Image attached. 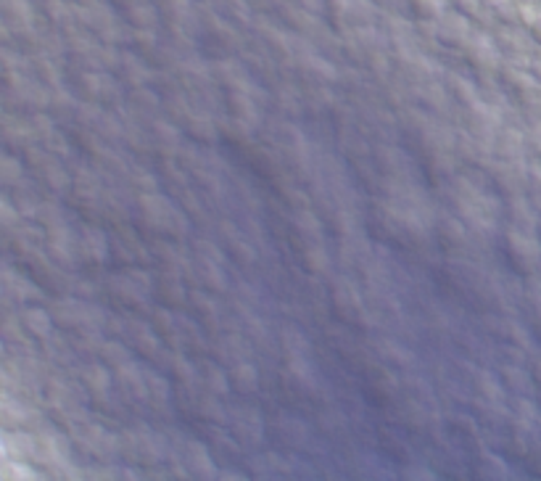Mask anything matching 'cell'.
<instances>
[{"label":"cell","mask_w":541,"mask_h":481,"mask_svg":"<svg viewBox=\"0 0 541 481\" xmlns=\"http://www.w3.org/2000/svg\"><path fill=\"white\" fill-rule=\"evenodd\" d=\"M119 48H122V59H119L117 74L122 77V82L130 85V88L148 85V80L154 77L148 59L143 56L141 50L133 48V46H119Z\"/></svg>","instance_id":"11"},{"label":"cell","mask_w":541,"mask_h":481,"mask_svg":"<svg viewBox=\"0 0 541 481\" xmlns=\"http://www.w3.org/2000/svg\"><path fill=\"white\" fill-rule=\"evenodd\" d=\"M230 423H233V432L240 439H246V442H260L261 439V418L251 408L240 405V408L233 410Z\"/></svg>","instance_id":"22"},{"label":"cell","mask_w":541,"mask_h":481,"mask_svg":"<svg viewBox=\"0 0 541 481\" xmlns=\"http://www.w3.org/2000/svg\"><path fill=\"white\" fill-rule=\"evenodd\" d=\"M531 373H534V381L536 386H541V352L534 355V362H531Z\"/></svg>","instance_id":"45"},{"label":"cell","mask_w":541,"mask_h":481,"mask_svg":"<svg viewBox=\"0 0 541 481\" xmlns=\"http://www.w3.org/2000/svg\"><path fill=\"white\" fill-rule=\"evenodd\" d=\"M217 355L219 358H225L228 362H240V360H249V355H251V347L243 341L240 337H225V338H219V344H217Z\"/></svg>","instance_id":"29"},{"label":"cell","mask_w":541,"mask_h":481,"mask_svg":"<svg viewBox=\"0 0 541 481\" xmlns=\"http://www.w3.org/2000/svg\"><path fill=\"white\" fill-rule=\"evenodd\" d=\"M507 217H510V228H518L525 233H539L541 230V212L528 193L507 196Z\"/></svg>","instance_id":"10"},{"label":"cell","mask_w":541,"mask_h":481,"mask_svg":"<svg viewBox=\"0 0 541 481\" xmlns=\"http://www.w3.org/2000/svg\"><path fill=\"white\" fill-rule=\"evenodd\" d=\"M386 347H388L386 352H388V355H391L394 360L399 362L401 368L412 362V355H409V352H404V349H399V344H394V341H386Z\"/></svg>","instance_id":"43"},{"label":"cell","mask_w":541,"mask_h":481,"mask_svg":"<svg viewBox=\"0 0 541 481\" xmlns=\"http://www.w3.org/2000/svg\"><path fill=\"white\" fill-rule=\"evenodd\" d=\"M304 260H306V267H309L312 273H325V270L330 267L328 251H325L323 240H320V243H309V246H306Z\"/></svg>","instance_id":"37"},{"label":"cell","mask_w":541,"mask_h":481,"mask_svg":"<svg viewBox=\"0 0 541 481\" xmlns=\"http://www.w3.org/2000/svg\"><path fill=\"white\" fill-rule=\"evenodd\" d=\"M77 254H80V262H88V265H101L106 257H109V239L103 230L98 228H82L80 230V239H77Z\"/></svg>","instance_id":"12"},{"label":"cell","mask_w":541,"mask_h":481,"mask_svg":"<svg viewBox=\"0 0 541 481\" xmlns=\"http://www.w3.org/2000/svg\"><path fill=\"white\" fill-rule=\"evenodd\" d=\"M204 384L207 389L217 394V397H228L230 389H233V381H230V373H225L219 365H204Z\"/></svg>","instance_id":"32"},{"label":"cell","mask_w":541,"mask_h":481,"mask_svg":"<svg viewBox=\"0 0 541 481\" xmlns=\"http://www.w3.org/2000/svg\"><path fill=\"white\" fill-rule=\"evenodd\" d=\"M186 463H188L190 476H198V479H214L217 476L212 453L201 442H188L186 444Z\"/></svg>","instance_id":"20"},{"label":"cell","mask_w":541,"mask_h":481,"mask_svg":"<svg viewBox=\"0 0 541 481\" xmlns=\"http://www.w3.org/2000/svg\"><path fill=\"white\" fill-rule=\"evenodd\" d=\"M502 384L507 391H515L518 397H534V373H528L523 365L507 362L502 365Z\"/></svg>","instance_id":"21"},{"label":"cell","mask_w":541,"mask_h":481,"mask_svg":"<svg viewBox=\"0 0 541 481\" xmlns=\"http://www.w3.org/2000/svg\"><path fill=\"white\" fill-rule=\"evenodd\" d=\"M127 106H130V114H133V117H138V120L151 124L154 120H159L162 98L143 85V88H133V93H130V103H127Z\"/></svg>","instance_id":"15"},{"label":"cell","mask_w":541,"mask_h":481,"mask_svg":"<svg viewBox=\"0 0 541 481\" xmlns=\"http://www.w3.org/2000/svg\"><path fill=\"white\" fill-rule=\"evenodd\" d=\"M333 299H335V307L341 315H356L362 313V294L354 286L352 281L341 278L333 289Z\"/></svg>","instance_id":"24"},{"label":"cell","mask_w":541,"mask_h":481,"mask_svg":"<svg viewBox=\"0 0 541 481\" xmlns=\"http://www.w3.org/2000/svg\"><path fill=\"white\" fill-rule=\"evenodd\" d=\"M43 145H46V148L50 151V154H53V156H61V154H67V151H69V145H67L64 135H61L58 130H53V133L48 135L46 141H43Z\"/></svg>","instance_id":"42"},{"label":"cell","mask_w":541,"mask_h":481,"mask_svg":"<svg viewBox=\"0 0 541 481\" xmlns=\"http://www.w3.org/2000/svg\"><path fill=\"white\" fill-rule=\"evenodd\" d=\"M106 368H109L106 362H103V365L93 362V365H88L85 373H82V384H85V389H88L93 397H98V400L109 397V389H111V373H109Z\"/></svg>","instance_id":"26"},{"label":"cell","mask_w":541,"mask_h":481,"mask_svg":"<svg viewBox=\"0 0 541 481\" xmlns=\"http://www.w3.org/2000/svg\"><path fill=\"white\" fill-rule=\"evenodd\" d=\"M22 315V323H24V331L29 334L32 338H50L53 337V326H56V320H53V315L50 310H43V307H35V305H27L19 310Z\"/></svg>","instance_id":"17"},{"label":"cell","mask_w":541,"mask_h":481,"mask_svg":"<svg viewBox=\"0 0 541 481\" xmlns=\"http://www.w3.org/2000/svg\"><path fill=\"white\" fill-rule=\"evenodd\" d=\"M528 135L515 127V124H502V130L496 133L494 156L504 162H528Z\"/></svg>","instance_id":"9"},{"label":"cell","mask_w":541,"mask_h":481,"mask_svg":"<svg viewBox=\"0 0 541 481\" xmlns=\"http://www.w3.org/2000/svg\"><path fill=\"white\" fill-rule=\"evenodd\" d=\"M127 183H130V186H133L138 193H154L156 188H159V183H156L154 172H148V169H143V167L130 169Z\"/></svg>","instance_id":"38"},{"label":"cell","mask_w":541,"mask_h":481,"mask_svg":"<svg viewBox=\"0 0 541 481\" xmlns=\"http://www.w3.org/2000/svg\"><path fill=\"white\" fill-rule=\"evenodd\" d=\"M441 80H444V85H447V91L451 93L454 101H460V103H465V106H472V103L481 101V88H478L472 80H468L462 72L447 69Z\"/></svg>","instance_id":"19"},{"label":"cell","mask_w":541,"mask_h":481,"mask_svg":"<svg viewBox=\"0 0 541 481\" xmlns=\"http://www.w3.org/2000/svg\"><path fill=\"white\" fill-rule=\"evenodd\" d=\"M77 106H80V101L69 88H64V82L50 88V109L48 112H53L56 117H67V114H77Z\"/></svg>","instance_id":"28"},{"label":"cell","mask_w":541,"mask_h":481,"mask_svg":"<svg viewBox=\"0 0 541 481\" xmlns=\"http://www.w3.org/2000/svg\"><path fill=\"white\" fill-rule=\"evenodd\" d=\"M114 379L124 386V391H127L130 397H135V400H141V402H148V379H145V368H141V365H135V362L130 360L127 365L117 368V376H114Z\"/></svg>","instance_id":"18"},{"label":"cell","mask_w":541,"mask_h":481,"mask_svg":"<svg viewBox=\"0 0 541 481\" xmlns=\"http://www.w3.org/2000/svg\"><path fill=\"white\" fill-rule=\"evenodd\" d=\"M169 370H172V376H175L180 384H196V365H193L186 355L175 352V355L169 358Z\"/></svg>","instance_id":"36"},{"label":"cell","mask_w":541,"mask_h":481,"mask_svg":"<svg viewBox=\"0 0 541 481\" xmlns=\"http://www.w3.org/2000/svg\"><path fill=\"white\" fill-rule=\"evenodd\" d=\"M282 352H285V362H288V370L299 379H309L312 376V362H309V341L304 338V334L293 326L282 328Z\"/></svg>","instance_id":"5"},{"label":"cell","mask_w":541,"mask_h":481,"mask_svg":"<svg viewBox=\"0 0 541 481\" xmlns=\"http://www.w3.org/2000/svg\"><path fill=\"white\" fill-rule=\"evenodd\" d=\"M3 429H24V432H37L40 412L32 408L27 400L16 394H3Z\"/></svg>","instance_id":"8"},{"label":"cell","mask_w":541,"mask_h":481,"mask_svg":"<svg viewBox=\"0 0 541 481\" xmlns=\"http://www.w3.org/2000/svg\"><path fill=\"white\" fill-rule=\"evenodd\" d=\"M296 228H299V233H302L309 243H320V240H323V233H320V219H317V215H314L312 209H302V212H296Z\"/></svg>","instance_id":"34"},{"label":"cell","mask_w":541,"mask_h":481,"mask_svg":"<svg viewBox=\"0 0 541 481\" xmlns=\"http://www.w3.org/2000/svg\"><path fill=\"white\" fill-rule=\"evenodd\" d=\"M475 389H478V394L481 397H486V402H502L504 400V384L496 379L494 373H489V370H478L475 373Z\"/></svg>","instance_id":"30"},{"label":"cell","mask_w":541,"mask_h":481,"mask_svg":"<svg viewBox=\"0 0 541 481\" xmlns=\"http://www.w3.org/2000/svg\"><path fill=\"white\" fill-rule=\"evenodd\" d=\"M492 177H494L496 188L504 196H518V193H528V162H504V159H494V165L489 167Z\"/></svg>","instance_id":"7"},{"label":"cell","mask_w":541,"mask_h":481,"mask_svg":"<svg viewBox=\"0 0 541 481\" xmlns=\"http://www.w3.org/2000/svg\"><path fill=\"white\" fill-rule=\"evenodd\" d=\"M504 249H507V257L513 260V265L518 267L520 273L536 275L541 270V240L536 233L510 228L507 236H504Z\"/></svg>","instance_id":"3"},{"label":"cell","mask_w":541,"mask_h":481,"mask_svg":"<svg viewBox=\"0 0 541 481\" xmlns=\"http://www.w3.org/2000/svg\"><path fill=\"white\" fill-rule=\"evenodd\" d=\"M46 251L53 257L56 265H61L64 270H71L80 262V254H77V239L67 228V222H58L53 228H48L46 233Z\"/></svg>","instance_id":"6"},{"label":"cell","mask_w":541,"mask_h":481,"mask_svg":"<svg viewBox=\"0 0 541 481\" xmlns=\"http://www.w3.org/2000/svg\"><path fill=\"white\" fill-rule=\"evenodd\" d=\"M101 360L106 362L109 368H122V365H127V362L133 360V352L122 344V341H117V338H111V341H103V347H101V355H98Z\"/></svg>","instance_id":"33"},{"label":"cell","mask_w":541,"mask_h":481,"mask_svg":"<svg viewBox=\"0 0 541 481\" xmlns=\"http://www.w3.org/2000/svg\"><path fill=\"white\" fill-rule=\"evenodd\" d=\"M186 130H188L190 138L204 141V144H209V141H214V138L219 135L217 122H214L212 114L204 112V109H193V112H190V117L186 120Z\"/></svg>","instance_id":"23"},{"label":"cell","mask_w":541,"mask_h":481,"mask_svg":"<svg viewBox=\"0 0 541 481\" xmlns=\"http://www.w3.org/2000/svg\"><path fill=\"white\" fill-rule=\"evenodd\" d=\"M190 305H193V310L201 315L204 320H217V305H214L212 296H207L201 291H193L190 294Z\"/></svg>","instance_id":"40"},{"label":"cell","mask_w":541,"mask_h":481,"mask_svg":"<svg viewBox=\"0 0 541 481\" xmlns=\"http://www.w3.org/2000/svg\"><path fill=\"white\" fill-rule=\"evenodd\" d=\"M534 72H536V77L541 80V50L536 53V59H534Z\"/></svg>","instance_id":"46"},{"label":"cell","mask_w":541,"mask_h":481,"mask_svg":"<svg viewBox=\"0 0 541 481\" xmlns=\"http://www.w3.org/2000/svg\"><path fill=\"white\" fill-rule=\"evenodd\" d=\"M230 381H233V389L240 394H254L260 389V370H257L254 362L240 360L230 368Z\"/></svg>","instance_id":"25"},{"label":"cell","mask_w":541,"mask_h":481,"mask_svg":"<svg viewBox=\"0 0 541 481\" xmlns=\"http://www.w3.org/2000/svg\"><path fill=\"white\" fill-rule=\"evenodd\" d=\"M0 177H3V186H5V188H14V186L22 188V162H19L16 156H3V162H0Z\"/></svg>","instance_id":"35"},{"label":"cell","mask_w":541,"mask_h":481,"mask_svg":"<svg viewBox=\"0 0 541 481\" xmlns=\"http://www.w3.org/2000/svg\"><path fill=\"white\" fill-rule=\"evenodd\" d=\"M145 379H148V402L154 408H166V402L172 397L169 381H166L164 376H159L156 370H148V368H145Z\"/></svg>","instance_id":"31"},{"label":"cell","mask_w":541,"mask_h":481,"mask_svg":"<svg viewBox=\"0 0 541 481\" xmlns=\"http://www.w3.org/2000/svg\"><path fill=\"white\" fill-rule=\"evenodd\" d=\"M451 196H454V207L460 217L472 230L483 233L494 228L496 217H499V201H494L481 186H475L471 177H457Z\"/></svg>","instance_id":"1"},{"label":"cell","mask_w":541,"mask_h":481,"mask_svg":"<svg viewBox=\"0 0 541 481\" xmlns=\"http://www.w3.org/2000/svg\"><path fill=\"white\" fill-rule=\"evenodd\" d=\"M534 35H536V40H539V43H541V16H539V22L534 25Z\"/></svg>","instance_id":"47"},{"label":"cell","mask_w":541,"mask_h":481,"mask_svg":"<svg viewBox=\"0 0 541 481\" xmlns=\"http://www.w3.org/2000/svg\"><path fill=\"white\" fill-rule=\"evenodd\" d=\"M439 230H441V239L447 240V246H451V249H460V246L468 243V230H465V219L462 217H439Z\"/></svg>","instance_id":"27"},{"label":"cell","mask_w":541,"mask_h":481,"mask_svg":"<svg viewBox=\"0 0 541 481\" xmlns=\"http://www.w3.org/2000/svg\"><path fill=\"white\" fill-rule=\"evenodd\" d=\"M3 294H5V305L16 302V305H29L35 299L43 296V291L37 289L32 281L22 278L19 273H14V267L3 270Z\"/></svg>","instance_id":"13"},{"label":"cell","mask_w":541,"mask_h":481,"mask_svg":"<svg viewBox=\"0 0 541 481\" xmlns=\"http://www.w3.org/2000/svg\"><path fill=\"white\" fill-rule=\"evenodd\" d=\"M109 289H111V294L117 296L119 302H124L130 307H141L143 302L148 299V294L154 291V281H151V275L145 270L133 267L127 273L114 275L111 283H109Z\"/></svg>","instance_id":"4"},{"label":"cell","mask_w":541,"mask_h":481,"mask_svg":"<svg viewBox=\"0 0 541 481\" xmlns=\"http://www.w3.org/2000/svg\"><path fill=\"white\" fill-rule=\"evenodd\" d=\"M0 219H3V228H14V225H19V222H24L27 217L22 215V209L5 196L3 201H0Z\"/></svg>","instance_id":"41"},{"label":"cell","mask_w":541,"mask_h":481,"mask_svg":"<svg viewBox=\"0 0 541 481\" xmlns=\"http://www.w3.org/2000/svg\"><path fill=\"white\" fill-rule=\"evenodd\" d=\"M198 410H201V415L207 418V421H217V423H222L225 418H228V412L225 408L219 405V397L209 391V397H204L201 402H198Z\"/></svg>","instance_id":"39"},{"label":"cell","mask_w":541,"mask_h":481,"mask_svg":"<svg viewBox=\"0 0 541 481\" xmlns=\"http://www.w3.org/2000/svg\"><path fill=\"white\" fill-rule=\"evenodd\" d=\"M151 144L156 145L166 156H175L183 148V135L175 122L154 120L151 122Z\"/></svg>","instance_id":"16"},{"label":"cell","mask_w":541,"mask_h":481,"mask_svg":"<svg viewBox=\"0 0 541 481\" xmlns=\"http://www.w3.org/2000/svg\"><path fill=\"white\" fill-rule=\"evenodd\" d=\"M531 310L541 328V286H531Z\"/></svg>","instance_id":"44"},{"label":"cell","mask_w":541,"mask_h":481,"mask_svg":"<svg viewBox=\"0 0 541 481\" xmlns=\"http://www.w3.org/2000/svg\"><path fill=\"white\" fill-rule=\"evenodd\" d=\"M225 260H217L212 254H198L196 262H193V273L201 283H207L209 289L214 291H225L228 289V275H225V267H222Z\"/></svg>","instance_id":"14"},{"label":"cell","mask_w":541,"mask_h":481,"mask_svg":"<svg viewBox=\"0 0 541 481\" xmlns=\"http://www.w3.org/2000/svg\"><path fill=\"white\" fill-rule=\"evenodd\" d=\"M138 207L145 219H151V225L156 230L172 233L177 239H183L188 233V217L183 215L169 198L159 196V193H138Z\"/></svg>","instance_id":"2"}]
</instances>
